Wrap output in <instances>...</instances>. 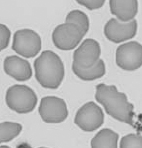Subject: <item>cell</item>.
Masks as SVG:
<instances>
[{
  "label": "cell",
  "instance_id": "obj_1",
  "mask_svg": "<svg viewBox=\"0 0 142 148\" xmlns=\"http://www.w3.org/2000/svg\"><path fill=\"white\" fill-rule=\"evenodd\" d=\"M95 99L103 105L106 113L116 120L129 125L134 124V106L125 93L119 92L114 85L99 84L96 87Z\"/></svg>",
  "mask_w": 142,
  "mask_h": 148
},
{
  "label": "cell",
  "instance_id": "obj_11",
  "mask_svg": "<svg viewBox=\"0 0 142 148\" xmlns=\"http://www.w3.org/2000/svg\"><path fill=\"white\" fill-rule=\"evenodd\" d=\"M4 71L7 75L18 81L29 80L32 76L30 63L16 55L8 56L4 60Z\"/></svg>",
  "mask_w": 142,
  "mask_h": 148
},
{
  "label": "cell",
  "instance_id": "obj_14",
  "mask_svg": "<svg viewBox=\"0 0 142 148\" xmlns=\"http://www.w3.org/2000/svg\"><path fill=\"white\" fill-rule=\"evenodd\" d=\"M118 134L113 130L105 128L98 132L91 140V148H117Z\"/></svg>",
  "mask_w": 142,
  "mask_h": 148
},
{
  "label": "cell",
  "instance_id": "obj_12",
  "mask_svg": "<svg viewBox=\"0 0 142 148\" xmlns=\"http://www.w3.org/2000/svg\"><path fill=\"white\" fill-rule=\"evenodd\" d=\"M110 11L118 18L120 22H129L134 20L138 11V2L136 0H110Z\"/></svg>",
  "mask_w": 142,
  "mask_h": 148
},
{
  "label": "cell",
  "instance_id": "obj_9",
  "mask_svg": "<svg viewBox=\"0 0 142 148\" xmlns=\"http://www.w3.org/2000/svg\"><path fill=\"white\" fill-rule=\"evenodd\" d=\"M137 22L135 20L129 22H120L112 18L104 26V34L107 39L114 43H121L129 40L136 35Z\"/></svg>",
  "mask_w": 142,
  "mask_h": 148
},
{
  "label": "cell",
  "instance_id": "obj_16",
  "mask_svg": "<svg viewBox=\"0 0 142 148\" xmlns=\"http://www.w3.org/2000/svg\"><path fill=\"white\" fill-rule=\"evenodd\" d=\"M65 22L72 23L75 26H77L80 30L82 31V33L86 34L89 30V18L84 12L80 11V10H72L68 13V15L66 16V21Z\"/></svg>",
  "mask_w": 142,
  "mask_h": 148
},
{
  "label": "cell",
  "instance_id": "obj_20",
  "mask_svg": "<svg viewBox=\"0 0 142 148\" xmlns=\"http://www.w3.org/2000/svg\"><path fill=\"white\" fill-rule=\"evenodd\" d=\"M0 148H10V147H8V146H5V145H2V146H0Z\"/></svg>",
  "mask_w": 142,
  "mask_h": 148
},
{
  "label": "cell",
  "instance_id": "obj_15",
  "mask_svg": "<svg viewBox=\"0 0 142 148\" xmlns=\"http://www.w3.org/2000/svg\"><path fill=\"white\" fill-rule=\"evenodd\" d=\"M22 126L15 122L0 123V143L9 142L20 134Z\"/></svg>",
  "mask_w": 142,
  "mask_h": 148
},
{
  "label": "cell",
  "instance_id": "obj_3",
  "mask_svg": "<svg viewBox=\"0 0 142 148\" xmlns=\"http://www.w3.org/2000/svg\"><path fill=\"white\" fill-rule=\"evenodd\" d=\"M5 100L10 109L20 114L31 112L37 104L35 92L26 85H13L9 87L6 92Z\"/></svg>",
  "mask_w": 142,
  "mask_h": 148
},
{
  "label": "cell",
  "instance_id": "obj_8",
  "mask_svg": "<svg viewBox=\"0 0 142 148\" xmlns=\"http://www.w3.org/2000/svg\"><path fill=\"white\" fill-rule=\"evenodd\" d=\"M39 114L46 123H61L68 116V110L63 99L56 96H46L41 99Z\"/></svg>",
  "mask_w": 142,
  "mask_h": 148
},
{
  "label": "cell",
  "instance_id": "obj_4",
  "mask_svg": "<svg viewBox=\"0 0 142 148\" xmlns=\"http://www.w3.org/2000/svg\"><path fill=\"white\" fill-rule=\"evenodd\" d=\"M41 37L31 29H21L14 33L12 49L25 58L35 57L40 52Z\"/></svg>",
  "mask_w": 142,
  "mask_h": 148
},
{
  "label": "cell",
  "instance_id": "obj_5",
  "mask_svg": "<svg viewBox=\"0 0 142 148\" xmlns=\"http://www.w3.org/2000/svg\"><path fill=\"white\" fill-rule=\"evenodd\" d=\"M74 122L83 131H95L104 122V113L96 103L88 102L77 111Z\"/></svg>",
  "mask_w": 142,
  "mask_h": 148
},
{
  "label": "cell",
  "instance_id": "obj_7",
  "mask_svg": "<svg viewBox=\"0 0 142 148\" xmlns=\"http://www.w3.org/2000/svg\"><path fill=\"white\" fill-rule=\"evenodd\" d=\"M116 64L127 71L137 70L142 65V46L136 41L122 44L116 50Z\"/></svg>",
  "mask_w": 142,
  "mask_h": 148
},
{
  "label": "cell",
  "instance_id": "obj_6",
  "mask_svg": "<svg viewBox=\"0 0 142 148\" xmlns=\"http://www.w3.org/2000/svg\"><path fill=\"white\" fill-rule=\"evenodd\" d=\"M85 35L72 23L65 22L58 25L52 33V40L58 49L72 50L80 44Z\"/></svg>",
  "mask_w": 142,
  "mask_h": 148
},
{
  "label": "cell",
  "instance_id": "obj_2",
  "mask_svg": "<svg viewBox=\"0 0 142 148\" xmlns=\"http://www.w3.org/2000/svg\"><path fill=\"white\" fill-rule=\"evenodd\" d=\"M35 77L41 86L56 89L64 78V65L55 52L45 50L34 61Z\"/></svg>",
  "mask_w": 142,
  "mask_h": 148
},
{
  "label": "cell",
  "instance_id": "obj_18",
  "mask_svg": "<svg viewBox=\"0 0 142 148\" xmlns=\"http://www.w3.org/2000/svg\"><path fill=\"white\" fill-rule=\"evenodd\" d=\"M11 32L9 28L4 24H0V51L4 50L9 45Z\"/></svg>",
  "mask_w": 142,
  "mask_h": 148
},
{
  "label": "cell",
  "instance_id": "obj_10",
  "mask_svg": "<svg viewBox=\"0 0 142 148\" xmlns=\"http://www.w3.org/2000/svg\"><path fill=\"white\" fill-rule=\"evenodd\" d=\"M101 48L94 39H86L73 53V63L80 67H91L99 60Z\"/></svg>",
  "mask_w": 142,
  "mask_h": 148
},
{
  "label": "cell",
  "instance_id": "obj_19",
  "mask_svg": "<svg viewBox=\"0 0 142 148\" xmlns=\"http://www.w3.org/2000/svg\"><path fill=\"white\" fill-rule=\"evenodd\" d=\"M77 3L81 4L89 10H95L101 8L105 1L104 0H77Z\"/></svg>",
  "mask_w": 142,
  "mask_h": 148
},
{
  "label": "cell",
  "instance_id": "obj_21",
  "mask_svg": "<svg viewBox=\"0 0 142 148\" xmlns=\"http://www.w3.org/2000/svg\"><path fill=\"white\" fill-rule=\"evenodd\" d=\"M39 148H47V147H39Z\"/></svg>",
  "mask_w": 142,
  "mask_h": 148
},
{
  "label": "cell",
  "instance_id": "obj_13",
  "mask_svg": "<svg viewBox=\"0 0 142 148\" xmlns=\"http://www.w3.org/2000/svg\"><path fill=\"white\" fill-rule=\"evenodd\" d=\"M72 70H73L74 74L80 79L85 80V81H91V80H95L102 77L106 72V67L103 60L99 59L93 66L87 67V68L80 67L73 63Z\"/></svg>",
  "mask_w": 142,
  "mask_h": 148
},
{
  "label": "cell",
  "instance_id": "obj_17",
  "mask_svg": "<svg viewBox=\"0 0 142 148\" xmlns=\"http://www.w3.org/2000/svg\"><path fill=\"white\" fill-rule=\"evenodd\" d=\"M120 148H142V138L139 134H129L121 138Z\"/></svg>",
  "mask_w": 142,
  "mask_h": 148
}]
</instances>
